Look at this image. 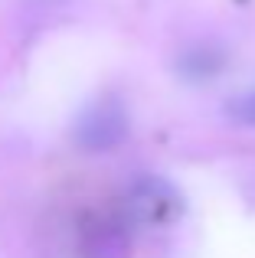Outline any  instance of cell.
Returning a JSON list of instances; mask_svg holds the SVG:
<instances>
[{
	"label": "cell",
	"instance_id": "6da1fadb",
	"mask_svg": "<svg viewBox=\"0 0 255 258\" xmlns=\"http://www.w3.org/2000/svg\"><path fill=\"white\" fill-rule=\"evenodd\" d=\"M128 131H131V121H128L124 105L118 98H102L79 114L76 127H72V138H76V144L82 151L105 154V151L121 147L128 141Z\"/></svg>",
	"mask_w": 255,
	"mask_h": 258
},
{
	"label": "cell",
	"instance_id": "7a4b0ae2",
	"mask_svg": "<svg viewBox=\"0 0 255 258\" xmlns=\"http://www.w3.org/2000/svg\"><path fill=\"white\" fill-rule=\"evenodd\" d=\"M128 209H131V216L138 222L160 226V222H170L183 209V203H180V193L167 180L141 176V180H134L131 193H128Z\"/></svg>",
	"mask_w": 255,
	"mask_h": 258
},
{
	"label": "cell",
	"instance_id": "3957f363",
	"mask_svg": "<svg viewBox=\"0 0 255 258\" xmlns=\"http://www.w3.org/2000/svg\"><path fill=\"white\" fill-rule=\"evenodd\" d=\"M82 258H131V235L111 219H95L82 232Z\"/></svg>",
	"mask_w": 255,
	"mask_h": 258
},
{
	"label": "cell",
	"instance_id": "277c9868",
	"mask_svg": "<svg viewBox=\"0 0 255 258\" xmlns=\"http://www.w3.org/2000/svg\"><path fill=\"white\" fill-rule=\"evenodd\" d=\"M219 66H223V56H219L216 49H210V46H193V49L183 52V59H180V69L190 79H210V76L219 72Z\"/></svg>",
	"mask_w": 255,
	"mask_h": 258
},
{
	"label": "cell",
	"instance_id": "5b68a950",
	"mask_svg": "<svg viewBox=\"0 0 255 258\" xmlns=\"http://www.w3.org/2000/svg\"><path fill=\"white\" fill-rule=\"evenodd\" d=\"M226 114L239 124H249L255 127V92H245V95H236V98L226 105Z\"/></svg>",
	"mask_w": 255,
	"mask_h": 258
}]
</instances>
